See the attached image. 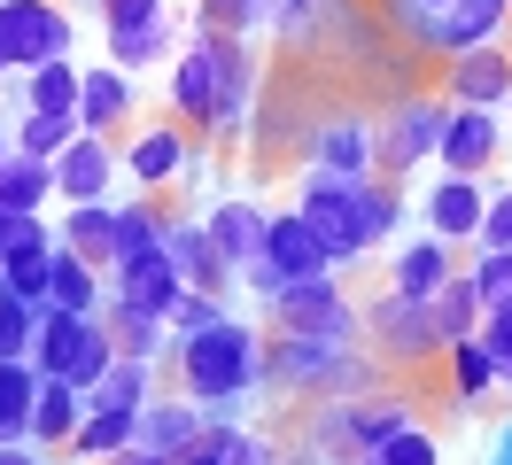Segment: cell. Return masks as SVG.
<instances>
[{
    "label": "cell",
    "instance_id": "cell-1",
    "mask_svg": "<svg viewBox=\"0 0 512 465\" xmlns=\"http://www.w3.org/2000/svg\"><path fill=\"white\" fill-rule=\"evenodd\" d=\"M264 357L272 349H264V334H256L249 318L218 310L210 326L179 334V388L194 403H210V411H233L249 388H264Z\"/></svg>",
    "mask_w": 512,
    "mask_h": 465
},
{
    "label": "cell",
    "instance_id": "cell-2",
    "mask_svg": "<svg viewBox=\"0 0 512 465\" xmlns=\"http://www.w3.org/2000/svg\"><path fill=\"white\" fill-rule=\"evenodd\" d=\"M264 380L280 396H373L381 388V372L365 365L342 334H288V326H280L272 357H264Z\"/></svg>",
    "mask_w": 512,
    "mask_h": 465
},
{
    "label": "cell",
    "instance_id": "cell-3",
    "mask_svg": "<svg viewBox=\"0 0 512 465\" xmlns=\"http://www.w3.org/2000/svg\"><path fill=\"white\" fill-rule=\"evenodd\" d=\"M109 357H117V334H109L101 310H63V303L39 310V341H32L39 372H63L78 388H94L101 372H109Z\"/></svg>",
    "mask_w": 512,
    "mask_h": 465
},
{
    "label": "cell",
    "instance_id": "cell-4",
    "mask_svg": "<svg viewBox=\"0 0 512 465\" xmlns=\"http://www.w3.org/2000/svg\"><path fill=\"white\" fill-rule=\"evenodd\" d=\"M295 210L311 217V233L334 248V264H350V256H373V248H381L373 210H365V179H326V171H303Z\"/></svg>",
    "mask_w": 512,
    "mask_h": 465
},
{
    "label": "cell",
    "instance_id": "cell-5",
    "mask_svg": "<svg viewBox=\"0 0 512 465\" xmlns=\"http://www.w3.org/2000/svg\"><path fill=\"white\" fill-rule=\"evenodd\" d=\"M0 47H8V70H39L78 47V24L63 0H0Z\"/></svg>",
    "mask_w": 512,
    "mask_h": 465
},
{
    "label": "cell",
    "instance_id": "cell-6",
    "mask_svg": "<svg viewBox=\"0 0 512 465\" xmlns=\"http://www.w3.org/2000/svg\"><path fill=\"white\" fill-rule=\"evenodd\" d=\"M450 109H458L450 93H404V101L381 117V171H396V179H404V171H419L427 155L443 148Z\"/></svg>",
    "mask_w": 512,
    "mask_h": 465
},
{
    "label": "cell",
    "instance_id": "cell-7",
    "mask_svg": "<svg viewBox=\"0 0 512 465\" xmlns=\"http://www.w3.org/2000/svg\"><path fill=\"white\" fill-rule=\"evenodd\" d=\"M512 39V0H443V8H427V24H419V47L427 55H474V47H505Z\"/></svg>",
    "mask_w": 512,
    "mask_h": 465
},
{
    "label": "cell",
    "instance_id": "cell-8",
    "mask_svg": "<svg viewBox=\"0 0 512 465\" xmlns=\"http://www.w3.org/2000/svg\"><path fill=\"white\" fill-rule=\"evenodd\" d=\"M272 318L288 326V334H342V341H357L365 334V310L334 287V272H319V279H288L280 295H272Z\"/></svg>",
    "mask_w": 512,
    "mask_h": 465
},
{
    "label": "cell",
    "instance_id": "cell-9",
    "mask_svg": "<svg viewBox=\"0 0 512 465\" xmlns=\"http://www.w3.org/2000/svg\"><path fill=\"white\" fill-rule=\"evenodd\" d=\"M218 78H225V31H194L187 55L171 62V109L194 132H218Z\"/></svg>",
    "mask_w": 512,
    "mask_h": 465
},
{
    "label": "cell",
    "instance_id": "cell-10",
    "mask_svg": "<svg viewBox=\"0 0 512 465\" xmlns=\"http://www.w3.org/2000/svg\"><path fill=\"white\" fill-rule=\"evenodd\" d=\"M365 334H373L381 357H404V365L443 349V341H435V318H427V295H404V287H388V295L365 303Z\"/></svg>",
    "mask_w": 512,
    "mask_h": 465
},
{
    "label": "cell",
    "instance_id": "cell-11",
    "mask_svg": "<svg viewBox=\"0 0 512 465\" xmlns=\"http://www.w3.org/2000/svg\"><path fill=\"white\" fill-rule=\"evenodd\" d=\"M311 171H326V179H373L381 171V124L357 117V109H334L319 124V140H311Z\"/></svg>",
    "mask_w": 512,
    "mask_h": 465
},
{
    "label": "cell",
    "instance_id": "cell-12",
    "mask_svg": "<svg viewBox=\"0 0 512 465\" xmlns=\"http://www.w3.org/2000/svg\"><path fill=\"white\" fill-rule=\"evenodd\" d=\"M210 427V403L171 396V403H140V427H132V458H194Z\"/></svg>",
    "mask_w": 512,
    "mask_h": 465
},
{
    "label": "cell",
    "instance_id": "cell-13",
    "mask_svg": "<svg viewBox=\"0 0 512 465\" xmlns=\"http://www.w3.org/2000/svg\"><path fill=\"white\" fill-rule=\"evenodd\" d=\"M481 210H489V179H481V171H443V179L419 194V217H427V233H443L450 248L481 233Z\"/></svg>",
    "mask_w": 512,
    "mask_h": 465
},
{
    "label": "cell",
    "instance_id": "cell-14",
    "mask_svg": "<svg viewBox=\"0 0 512 465\" xmlns=\"http://www.w3.org/2000/svg\"><path fill=\"white\" fill-rule=\"evenodd\" d=\"M117 171H125L117 132H78V140L55 155V194H63V202H101Z\"/></svg>",
    "mask_w": 512,
    "mask_h": 465
},
{
    "label": "cell",
    "instance_id": "cell-15",
    "mask_svg": "<svg viewBox=\"0 0 512 465\" xmlns=\"http://www.w3.org/2000/svg\"><path fill=\"white\" fill-rule=\"evenodd\" d=\"M187 163H194V124H140V132L125 140V171L148 186V194L179 186Z\"/></svg>",
    "mask_w": 512,
    "mask_h": 465
},
{
    "label": "cell",
    "instance_id": "cell-16",
    "mask_svg": "<svg viewBox=\"0 0 512 465\" xmlns=\"http://www.w3.org/2000/svg\"><path fill=\"white\" fill-rule=\"evenodd\" d=\"M497 148H505V109H474V101H458L450 124H443L435 163H443V171H489Z\"/></svg>",
    "mask_w": 512,
    "mask_h": 465
},
{
    "label": "cell",
    "instance_id": "cell-17",
    "mask_svg": "<svg viewBox=\"0 0 512 465\" xmlns=\"http://www.w3.org/2000/svg\"><path fill=\"white\" fill-rule=\"evenodd\" d=\"M163 256L187 272V287H225V279L241 272V264H233V256L218 248L210 217H163Z\"/></svg>",
    "mask_w": 512,
    "mask_h": 465
},
{
    "label": "cell",
    "instance_id": "cell-18",
    "mask_svg": "<svg viewBox=\"0 0 512 465\" xmlns=\"http://www.w3.org/2000/svg\"><path fill=\"white\" fill-rule=\"evenodd\" d=\"M264 256L280 264V287H288V279L334 272V248L311 233V217H303V210H288V217H272V225H264Z\"/></svg>",
    "mask_w": 512,
    "mask_h": 465
},
{
    "label": "cell",
    "instance_id": "cell-19",
    "mask_svg": "<svg viewBox=\"0 0 512 465\" xmlns=\"http://www.w3.org/2000/svg\"><path fill=\"white\" fill-rule=\"evenodd\" d=\"M443 93H450V101H474V109H505V93H512V55H505V47H474V55H450Z\"/></svg>",
    "mask_w": 512,
    "mask_h": 465
},
{
    "label": "cell",
    "instance_id": "cell-20",
    "mask_svg": "<svg viewBox=\"0 0 512 465\" xmlns=\"http://www.w3.org/2000/svg\"><path fill=\"white\" fill-rule=\"evenodd\" d=\"M109 295H125V303H148V310H171L179 295H187V272L163 256V241L156 248H140V256H125L117 264V287Z\"/></svg>",
    "mask_w": 512,
    "mask_h": 465
},
{
    "label": "cell",
    "instance_id": "cell-21",
    "mask_svg": "<svg viewBox=\"0 0 512 465\" xmlns=\"http://www.w3.org/2000/svg\"><path fill=\"white\" fill-rule=\"evenodd\" d=\"M86 419V388L63 380V372H39V396H32V434L39 450H70V434Z\"/></svg>",
    "mask_w": 512,
    "mask_h": 465
},
{
    "label": "cell",
    "instance_id": "cell-22",
    "mask_svg": "<svg viewBox=\"0 0 512 465\" xmlns=\"http://www.w3.org/2000/svg\"><path fill=\"white\" fill-rule=\"evenodd\" d=\"M132 78H125V62H101V70H86V86H78V124L86 132H125L132 124Z\"/></svg>",
    "mask_w": 512,
    "mask_h": 465
},
{
    "label": "cell",
    "instance_id": "cell-23",
    "mask_svg": "<svg viewBox=\"0 0 512 465\" xmlns=\"http://www.w3.org/2000/svg\"><path fill=\"white\" fill-rule=\"evenodd\" d=\"M481 287H474V272H450L443 287H435V295H427V318H435V341H466V334H481Z\"/></svg>",
    "mask_w": 512,
    "mask_h": 465
},
{
    "label": "cell",
    "instance_id": "cell-24",
    "mask_svg": "<svg viewBox=\"0 0 512 465\" xmlns=\"http://www.w3.org/2000/svg\"><path fill=\"white\" fill-rule=\"evenodd\" d=\"M47 303H63V310H101V303H109V287H101V264L86 256V248L55 241V279H47Z\"/></svg>",
    "mask_w": 512,
    "mask_h": 465
},
{
    "label": "cell",
    "instance_id": "cell-25",
    "mask_svg": "<svg viewBox=\"0 0 512 465\" xmlns=\"http://www.w3.org/2000/svg\"><path fill=\"white\" fill-rule=\"evenodd\" d=\"M47 202H55V163H47V155H8V163H0V210H47Z\"/></svg>",
    "mask_w": 512,
    "mask_h": 465
},
{
    "label": "cell",
    "instance_id": "cell-26",
    "mask_svg": "<svg viewBox=\"0 0 512 465\" xmlns=\"http://www.w3.org/2000/svg\"><path fill=\"white\" fill-rule=\"evenodd\" d=\"M32 396H39V365L32 357H0V442H24L32 434Z\"/></svg>",
    "mask_w": 512,
    "mask_h": 465
},
{
    "label": "cell",
    "instance_id": "cell-27",
    "mask_svg": "<svg viewBox=\"0 0 512 465\" xmlns=\"http://www.w3.org/2000/svg\"><path fill=\"white\" fill-rule=\"evenodd\" d=\"M63 241H70V248H86L101 272H109V264H117V202H109V194H101V202H70Z\"/></svg>",
    "mask_w": 512,
    "mask_h": 465
},
{
    "label": "cell",
    "instance_id": "cell-28",
    "mask_svg": "<svg viewBox=\"0 0 512 465\" xmlns=\"http://www.w3.org/2000/svg\"><path fill=\"white\" fill-rule=\"evenodd\" d=\"M101 318H109V334H117V349H125V357H156V349H163V326H171V310L125 303V295H109V303H101Z\"/></svg>",
    "mask_w": 512,
    "mask_h": 465
},
{
    "label": "cell",
    "instance_id": "cell-29",
    "mask_svg": "<svg viewBox=\"0 0 512 465\" xmlns=\"http://www.w3.org/2000/svg\"><path fill=\"white\" fill-rule=\"evenodd\" d=\"M388 279H396L404 295H435V287L450 279V241H443V233H427V241L396 248V264H388Z\"/></svg>",
    "mask_w": 512,
    "mask_h": 465
},
{
    "label": "cell",
    "instance_id": "cell-30",
    "mask_svg": "<svg viewBox=\"0 0 512 465\" xmlns=\"http://www.w3.org/2000/svg\"><path fill=\"white\" fill-rule=\"evenodd\" d=\"M171 47H179L171 8H163V16H148V24H117V31H109V62H125V70H148V62H163Z\"/></svg>",
    "mask_w": 512,
    "mask_h": 465
},
{
    "label": "cell",
    "instance_id": "cell-31",
    "mask_svg": "<svg viewBox=\"0 0 512 465\" xmlns=\"http://www.w3.org/2000/svg\"><path fill=\"white\" fill-rule=\"evenodd\" d=\"M202 217H210V233H218V248L233 256V264H249L256 248H264V225H272L256 202H210Z\"/></svg>",
    "mask_w": 512,
    "mask_h": 465
},
{
    "label": "cell",
    "instance_id": "cell-32",
    "mask_svg": "<svg viewBox=\"0 0 512 465\" xmlns=\"http://www.w3.org/2000/svg\"><path fill=\"white\" fill-rule=\"evenodd\" d=\"M132 411H101V403H86V419H78V434H70V458H117V450H132Z\"/></svg>",
    "mask_w": 512,
    "mask_h": 465
},
{
    "label": "cell",
    "instance_id": "cell-33",
    "mask_svg": "<svg viewBox=\"0 0 512 465\" xmlns=\"http://www.w3.org/2000/svg\"><path fill=\"white\" fill-rule=\"evenodd\" d=\"M78 132H86V124H78V109H24V117H16V148L55 163V155H63Z\"/></svg>",
    "mask_w": 512,
    "mask_h": 465
},
{
    "label": "cell",
    "instance_id": "cell-34",
    "mask_svg": "<svg viewBox=\"0 0 512 465\" xmlns=\"http://www.w3.org/2000/svg\"><path fill=\"white\" fill-rule=\"evenodd\" d=\"M78 86H86V70L70 55H55L39 70H24V109H78Z\"/></svg>",
    "mask_w": 512,
    "mask_h": 465
},
{
    "label": "cell",
    "instance_id": "cell-35",
    "mask_svg": "<svg viewBox=\"0 0 512 465\" xmlns=\"http://www.w3.org/2000/svg\"><path fill=\"white\" fill-rule=\"evenodd\" d=\"M443 357H450V388H458V396H489V388H497V357H489V341H481V334L450 341Z\"/></svg>",
    "mask_w": 512,
    "mask_h": 465
},
{
    "label": "cell",
    "instance_id": "cell-36",
    "mask_svg": "<svg viewBox=\"0 0 512 465\" xmlns=\"http://www.w3.org/2000/svg\"><path fill=\"white\" fill-rule=\"evenodd\" d=\"M156 241H163V210L156 202H117V264L140 256V248H156ZM117 264H109V272H117Z\"/></svg>",
    "mask_w": 512,
    "mask_h": 465
},
{
    "label": "cell",
    "instance_id": "cell-37",
    "mask_svg": "<svg viewBox=\"0 0 512 465\" xmlns=\"http://www.w3.org/2000/svg\"><path fill=\"white\" fill-rule=\"evenodd\" d=\"M39 310H47V303H32V295H0V357H32Z\"/></svg>",
    "mask_w": 512,
    "mask_h": 465
},
{
    "label": "cell",
    "instance_id": "cell-38",
    "mask_svg": "<svg viewBox=\"0 0 512 465\" xmlns=\"http://www.w3.org/2000/svg\"><path fill=\"white\" fill-rule=\"evenodd\" d=\"M202 31L249 39V31H264V0H202Z\"/></svg>",
    "mask_w": 512,
    "mask_h": 465
},
{
    "label": "cell",
    "instance_id": "cell-39",
    "mask_svg": "<svg viewBox=\"0 0 512 465\" xmlns=\"http://www.w3.org/2000/svg\"><path fill=\"white\" fill-rule=\"evenodd\" d=\"M373 458H388V465H435V458H443V442H435L427 427H412V419H404V427L388 434V442L373 450Z\"/></svg>",
    "mask_w": 512,
    "mask_h": 465
},
{
    "label": "cell",
    "instance_id": "cell-40",
    "mask_svg": "<svg viewBox=\"0 0 512 465\" xmlns=\"http://www.w3.org/2000/svg\"><path fill=\"white\" fill-rule=\"evenodd\" d=\"M481 341H489V357H497V380L512 388V295H497V303L481 310Z\"/></svg>",
    "mask_w": 512,
    "mask_h": 465
},
{
    "label": "cell",
    "instance_id": "cell-41",
    "mask_svg": "<svg viewBox=\"0 0 512 465\" xmlns=\"http://www.w3.org/2000/svg\"><path fill=\"white\" fill-rule=\"evenodd\" d=\"M474 287H481V303L512 295V248H474Z\"/></svg>",
    "mask_w": 512,
    "mask_h": 465
},
{
    "label": "cell",
    "instance_id": "cell-42",
    "mask_svg": "<svg viewBox=\"0 0 512 465\" xmlns=\"http://www.w3.org/2000/svg\"><path fill=\"white\" fill-rule=\"evenodd\" d=\"M474 248H512V186H489V210H481Z\"/></svg>",
    "mask_w": 512,
    "mask_h": 465
},
{
    "label": "cell",
    "instance_id": "cell-43",
    "mask_svg": "<svg viewBox=\"0 0 512 465\" xmlns=\"http://www.w3.org/2000/svg\"><path fill=\"white\" fill-rule=\"evenodd\" d=\"M171 0H101V31H117V24H148V16H163Z\"/></svg>",
    "mask_w": 512,
    "mask_h": 465
},
{
    "label": "cell",
    "instance_id": "cell-44",
    "mask_svg": "<svg viewBox=\"0 0 512 465\" xmlns=\"http://www.w3.org/2000/svg\"><path fill=\"white\" fill-rule=\"evenodd\" d=\"M32 225H39V210H32V217H24V210H0V256H8V248L24 241V233H32Z\"/></svg>",
    "mask_w": 512,
    "mask_h": 465
},
{
    "label": "cell",
    "instance_id": "cell-45",
    "mask_svg": "<svg viewBox=\"0 0 512 465\" xmlns=\"http://www.w3.org/2000/svg\"><path fill=\"white\" fill-rule=\"evenodd\" d=\"M489 458H497V465H512V419H497V442H489Z\"/></svg>",
    "mask_w": 512,
    "mask_h": 465
},
{
    "label": "cell",
    "instance_id": "cell-46",
    "mask_svg": "<svg viewBox=\"0 0 512 465\" xmlns=\"http://www.w3.org/2000/svg\"><path fill=\"white\" fill-rule=\"evenodd\" d=\"M8 155H16V132H0V163H8Z\"/></svg>",
    "mask_w": 512,
    "mask_h": 465
},
{
    "label": "cell",
    "instance_id": "cell-47",
    "mask_svg": "<svg viewBox=\"0 0 512 465\" xmlns=\"http://www.w3.org/2000/svg\"><path fill=\"white\" fill-rule=\"evenodd\" d=\"M427 8H443V0H419V24H427Z\"/></svg>",
    "mask_w": 512,
    "mask_h": 465
},
{
    "label": "cell",
    "instance_id": "cell-48",
    "mask_svg": "<svg viewBox=\"0 0 512 465\" xmlns=\"http://www.w3.org/2000/svg\"><path fill=\"white\" fill-rule=\"evenodd\" d=\"M505 132H512V93H505Z\"/></svg>",
    "mask_w": 512,
    "mask_h": 465
},
{
    "label": "cell",
    "instance_id": "cell-49",
    "mask_svg": "<svg viewBox=\"0 0 512 465\" xmlns=\"http://www.w3.org/2000/svg\"><path fill=\"white\" fill-rule=\"evenodd\" d=\"M0 78H8V47H0Z\"/></svg>",
    "mask_w": 512,
    "mask_h": 465
},
{
    "label": "cell",
    "instance_id": "cell-50",
    "mask_svg": "<svg viewBox=\"0 0 512 465\" xmlns=\"http://www.w3.org/2000/svg\"><path fill=\"white\" fill-rule=\"evenodd\" d=\"M78 8H101V0H78Z\"/></svg>",
    "mask_w": 512,
    "mask_h": 465
}]
</instances>
